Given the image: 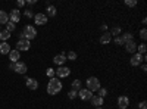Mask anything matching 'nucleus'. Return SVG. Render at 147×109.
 Segmentation results:
<instances>
[{
  "mask_svg": "<svg viewBox=\"0 0 147 109\" xmlns=\"http://www.w3.org/2000/svg\"><path fill=\"white\" fill-rule=\"evenodd\" d=\"M62 87H63L62 81H60L59 78H56V77H53V78L49 80V83H47V93L55 96L56 93H59L60 90H62Z\"/></svg>",
  "mask_w": 147,
  "mask_h": 109,
  "instance_id": "1",
  "label": "nucleus"
},
{
  "mask_svg": "<svg viewBox=\"0 0 147 109\" xmlns=\"http://www.w3.org/2000/svg\"><path fill=\"white\" fill-rule=\"evenodd\" d=\"M35 35H37V30L32 25H25L24 27V31L21 32V39H25V40L31 41L32 39H35Z\"/></svg>",
  "mask_w": 147,
  "mask_h": 109,
  "instance_id": "2",
  "label": "nucleus"
},
{
  "mask_svg": "<svg viewBox=\"0 0 147 109\" xmlns=\"http://www.w3.org/2000/svg\"><path fill=\"white\" fill-rule=\"evenodd\" d=\"M85 84H87V90H90L91 93L97 91L100 89V81L97 77H88L87 81H85Z\"/></svg>",
  "mask_w": 147,
  "mask_h": 109,
  "instance_id": "3",
  "label": "nucleus"
},
{
  "mask_svg": "<svg viewBox=\"0 0 147 109\" xmlns=\"http://www.w3.org/2000/svg\"><path fill=\"white\" fill-rule=\"evenodd\" d=\"M146 60V55H140V53H134L132 55V58L129 59V64L132 65V66H140L141 65V62H144Z\"/></svg>",
  "mask_w": 147,
  "mask_h": 109,
  "instance_id": "4",
  "label": "nucleus"
},
{
  "mask_svg": "<svg viewBox=\"0 0 147 109\" xmlns=\"http://www.w3.org/2000/svg\"><path fill=\"white\" fill-rule=\"evenodd\" d=\"M30 47H31V43L25 39H19L18 43H16V50L18 52H27Z\"/></svg>",
  "mask_w": 147,
  "mask_h": 109,
  "instance_id": "5",
  "label": "nucleus"
},
{
  "mask_svg": "<svg viewBox=\"0 0 147 109\" xmlns=\"http://www.w3.org/2000/svg\"><path fill=\"white\" fill-rule=\"evenodd\" d=\"M55 72H56L57 78H66V77H69V74H71V69H69L68 66H59Z\"/></svg>",
  "mask_w": 147,
  "mask_h": 109,
  "instance_id": "6",
  "label": "nucleus"
},
{
  "mask_svg": "<svg viewBox=\"0 0 147 109\" xmlns=\"http://www.w3.org/2000/svg\"><path fill=\"white\" fill-rule=\"evenodd\" d=\"M78 97H80L81 100H90V99L93 97V93H91L90 90H87V89H81V90L78 91Z\"/></svg>",
  "mask_w": 147,
  "mask_h": 109,
  "instance_id": "7",
  "label": "nucleus"
},
{
  "mask_svg": "<svg viewBox=\"0 0 147 109\" xmlns=\"http://www.w3.org/2000/svg\"><path fill=\"white\" fill-rule=\"evenodd\" d=\"M34 22L37 24V25H44V24H47V16H46V14H37V15H34Z\"/></svg>",
  "mask_w": 147,
  "mask_h": 109,
  "instance_id": "8",
  "label": "nucleus"
},
{
  "mask_svg": "<svg viewBox=\"0 0 147 109\" xmlns=\"http://www.w3.org/2000/svg\"><path fill=\"white\" fill-rule=\"evenodd\" d=\"M118 106H119V109H127L129 106V99L127 96H119L118 97Z\"/></svg>",
  "mask_w": 147,
  "mask_h": 109,
  "instance_id": "9",
  "label": "nucleus"
},
{
  "mask_svg": "<svg viewBox=\"0 0 147 109\" xmlns=\"http://www.w3.org/2000/svg\"><path fill=\"white\" fill-rule=\"evenodd\" d=\"M66 55L65 53H59V55H56L55 58H53V62L56 64V65H59V66H63V64L66 62Z\"/></svg>",
  "mask_w": 147,
  "mask_h": 109,
  "instance_id": "10",
  "label": "nucleus"
},
{
  "mask_svg": "<svg viewBox=\"0 0 147 109\" xmlns=\"http://www.w3.org/2000/svg\"><path fill=\"white\" fill-rule=\"evenodd\" d=\"M9 19H10V22H13V24L19 22V21H21V12H19L18 9H13V10H10Z\"/></svg>",
  "mask_w": 147,
  "mask_h": 109,
  "instance_id": "11",
  "label": "nucleus"
},
{
  "mask_svg": "<svg viewBox=\"0 0 147 109\" xmlns=\"http://www.w3.org/2000/svg\"><path fill=\"white\" fill-rule=\"evenodd\" d=\"M124 46H125V50H127L128 53H136V52H137V43L134 41V40L127 41Z\"/></svg>",
  "mask_w": 147,
  "mask_h": 109,
  "instance_id": "12",
  "label": "nucleus"
},
{
  "mask_svg": "<svg viewBox=\"0 0 147 109\" xmlns=\"http://www.w3.org/2000/svg\"><path fill=\"white\" fill-rule=\"evenodd\" d=\"M27 65L25 64H24V62H16L15 64V72H16V74H25V72H27Z\"/></svg>",
  "mask_w": 147,
  "mask_h": 109,
  "instance_id": "13",
  "label": "nucleus"
},
{
  "mask_svg": "<svg viewBox=\"0 0 147 109\" xmlns=\"http://www.w3.org/2000/svg\"><path fill=\"white\" fill-rule=\"evenodd\" d=\"M9 59H10V62H12V64L19 62V59H21L19 52H18L16 49H15V50H10V52H9Z\"/></svg>",
  "mask_w": 147,
  "mask_h": 109,
  "instance_id": "14",
  "label": "nucleus"
},
{
  "mask_svg": "<svg viewBox=\"0 0 147 109\" xmlns=\"http://www.w3.org/2000/svg\"><path fill=\"white\" fill-rule=\"evenodd\" d=\"M27 87L30 90H37L38 89V81L35 78H27Z\"/></svg>",
  "mask_w": 147,
  "mask_h": 109,
  "instance_id": "15",
  "label": "nucleus"
},
{
  "mask_svg": "<svg viewBox=\"0 0 147 109\" xmlns=\"http://www.w3.org/2000/svg\"><path fill=\"white\" fill-rule=\"evenodd\" d=\"M10 52V46L7 41H3V43H0V53L2 55H9Z\"/></svg>",
  "mask_w": 147,
  "mask_h": 109,
  "instance_id": "16",
  "label": "nucleus"
},
{
  "mask_svg": "<svg viewBox=\"0 0 147 109\" xmlns=\"http://www.w3.org/2000/svg\"><path fill=\"white\" fill-rule=\"evenodd\" d=\"M90 100H91V105L96 106V108H99V106L103 105V97H100V96H93Z\"/></svg>",
  "mask_w": 147,
  "mask_h": 109,
  "instance_id": "17",
  "label": "nucleus"
},
{
  "mask_svg": "<svg viewBox=\"0 0 147 109\" xmlns=\"http://www.w3.org/2000/svg\"><path fill=\"white\" fill-rule=\"evenodd\" d=\"M110 41H112V35H110L107 31L103 32V35L100 37V43H102V44H109Z\"/></svg>",
  "mask_w": 147,
  "mask_h": 109,
  "instance_id": "18",
  "label": "nucleus"
},
{
  "mask_svg": "<svg viewBox=\"0 0 147 109\" xmlns=\"http://www.w3.org/2000/svg\"><path fill=\"white\" fill-rule=\"evenodd\" d=\"M47 14H46V16H50V18H53V16H56V14H57V10H56V6H47Z\"/></svg>",
  "mask_w": 147,
  "mask_h": 109,
  "instance_id": "19",
  "label": "nucleus"
},
{
  "mask_svg": "<svg viewBox=\"0 0 147 109\" xmlns=\"http://www.w3.org/2000/svg\"><path fill=\"white\" fill-rule=\"evenodd\" d=\"M9 22V15L5 10H0V24H7Z\"/></svg>",
  "mask_w": 147,
  "mask_h": 109,
  "instance_id": "20",
  "label": "nucleus"
},
{
  "mask_svg": "<svg viewBox=\"0 0 147 109\" xmlns=\"http://www.w3.org/2000/svg\"><path fill=\"white\" fill-rule=\"evenodd\" d=\"M9 37H10V32H9L7 30L0 31V40H2V41H6V40H9Z\"/></svg>",
  "mask_w": 147,
  "mask_h": 109,
  "instance_id": "21",
  "label": "nucleus"
},
{
  "mask_svg": "<svg viewBox=\"0 0 147 109\" xmlns=\"http://www.w3.org/2000/svg\"><path fill=\"white\" fill-rule=\"evenodd\" d=\"M81 81L80 80H74L72 81V90H75V91H80L81 90Z\"/></svg>",
  "mask_w": 147,
  "mask_h": 109,
  "instance_id": "22",
  "label": "nucleus"
},
{
  "mask_svg": "<svg viewBox=\"0 0 147 109\" xmlns=\"http://www.w3.org/2000/svg\"><path fill=\"white\" fill-rule=\"evenodd\" d=\"M122 37V40H124V43H127V41H131V40H134V35L131 34V32H125L124 35H121Z\"/></svg>",
  "mask_w": 147,
  "mask_h": 109,
  "instance_id": "23",
  "label": "nucleus"
},
{
  "mask_svg": "<svg viewBox=\"0 0 147 109\" xmlns=\"http://www.w3.org/2000/svg\"><path fill=\"white\" fill-rule=\"evenodd\" d=\"M109 34L112 35V37H113V35H115V37H118V35L121 34V28H119V27H113L112 30L109 31Z\"/></svg>",
  "mask_w": 147,
  "mask_h": 109,
  "instance_id": "24",
  "label": "nucleus"
},
{
  "mask_svg": "<svg viewBox=\"0 0 147 109\" xmlns=\"http://www.w3.org/2000/svg\"><path fill=\"white\" fill-rule=\"evenodd\" d=\"M137 53H140V55H146V50H147V46H146V43H143V44H140V46H137Z\"/></svg>",
  "mask_w": 147,
  "mask_h": 109,
  "instance_id": "25",
  "label": "nucleus"
},
{
  "mask_svg": "<svg viewBox=\"0 0 147 109\" xmlns=\"http://www.w3.org/2000/svg\"><path fill=\"white\" fill-rule=\"evenodd\" d=\"M15 28H16V25H15L13 22H7V24H6V30H7L9 32H12V31H15Z\"/></svg>",
  "mask_w": 147,
  "mask_h": 109,
  "instance_id": "26",
  "label": "nucleus"
},
{
  "mask_svg": "<svg viewBox=\"0 0 147 109\" xmlns=\"http://www.w3.org/2000/svg\"><path fill=\"white\" fill-rule=\"evenodd\" d=\"M137 5V0H125V6H128V7H134Z\"/></svg>",
  "mask_w": 147,
  "mask_h": 109,
  "instance_id": "27",
  "label": "nucleus"
},
{
  "mask_svg": "<svg viewBox=\"0 0 147 109\" xmlns=\"http://www.w3.org/2000/svg\"><path fill=\"white\" fill-rule=\"evenodd\" d=\"M66 59H69V60H77V53H75V52H68Z\"/></svg>",
  "mask_w": 147,
  "mask_h": 109,
  "instance_id": "28",
  "label": "nucleus"
},
{
  "mask_svg": "<svg viewBox=\"0 0 147 109\" xmlns=\"http://www.w3.org/2000/svg\"><path fill=\"white\" fill-rule=\"evenodd\" d=\"M46 74H47V77H50V78H53V77L56 75V72H55V69H53V68H49V69L46 71Z\"/></svg>",
  "mask_w": 147,
  "mask_h": 109,
  "instance_id": "29",
  "label": "nucleus"
},
{
  "mask_svg": "<svg viewBox=\"0 0 147 109\" xmlns=\"http://www.w3.org/2000/svg\"><path fill=\"white\" fill-rule=\"evenodd\" d=\"M68 97H69V99H75V97H78V91L71 90V91L68 93Z\"/></svg>",
  "mask_w": 147,
  "mask_h": 109,
  "instance_id": "30",
  "label": "nucleus"
},
{
  "mask_svg": "<svg viewBox=\"0 0 147 109\" xmlns=\"http://www.w3.org/2000/svg\"><path fill=\"white\" fill-rule=\"evenodd\" d=\"M97 91H99V94H97V96H100V97H103V99H105V96L107 94V90L106 89H102V87L97 90Z\"/></svg>",
  "mask_w": 147,
  "mask_h": 109,
  "instance_id": "31",
  "label": "nucleus"
},
{
  "mask_svg": "<svg viewBox=\"0 0 147 109\" xmlns=\"http://www.w3.org/2000/svg\"><path fill=\"white\" fill-rule=\"evenodd\" d=\"M115 43H116L118 46H124V44H125V43H124V40H122V37H121V35L115 37Z\"/></svg>",
  "mask_w": 147,
  "mask_h": 109,
  "instance_id": "32",
  "label": "nucleus"
},
{
  "mask_svg": "<svg viewBox=\"0 0 147 109\" xmlns=\"http://www.w3.org/2000/svg\"><path fill=\"white\" fill-rule=\"evenodd\" d=\"M140 39H141V40H146V39H147V30H146V28H143V30L140 31Z\"/></svg>",
  "mask_w": 147,
  "mask_h": 109,
  "instance_id": "33",
  "label": "nucleus"
},
{
  "mask_svg": "<svg viewBox=\"0 0 147 109\" xmlns=\"http://www.w3.org/2000/svg\"><path fill=\"white\" fill-rule=\"evenodd\" d=\"M138 109H147V103H146V100H143V102L138 103Z\"/></svg>",
  "mask_w": 147,
  "mask_h": 109,
  "instance_id": "34",
  "label": "nucleus"
},
{
  "mask_svg": "<svg viewBox=\"0 0 147 109\" xmlns=\"http://www.w3.org/2000/svg\"><path fill=\"white\" fill-rule=\"evenodd\" d=\"M25 16L27 18H32V12L31 10H25Z\"/></svg>",
  "mask_w": 147,
  "mask_h": 109,
  "instance_id": "35",
  "label": "nucleus"
},
{
  "mask_svg": "<svg viewBox=\"0 0 147 109\" xmlns=\"http://www.w3.org/2000/svg\"><path fill=\"white\" fill-rule=\"evenodd\" d=\"M16 5H18V7H22L24 5H25V2H24V0H18V3H16Z\"/></svg>",
  "mask_w": 147,
  "mask_h": 109,
  "instance_id": "36",
  "label": "nucleus"
},
{
  "mask_svg": "<svg viewBox=\"0 0 147 109\" xmlns=\"http://www.w3.org/2000/svg\"><path fill=\"white\" fill-rule=\"evenodd\" d=\"M27 5H30V6H31V5H35V0H28Z\"/></svg>",
  "mask_w": 147,
  "mask_h": 109,
  "instance_id": "37",
  "label": "nucleus"
},
{
  "mask_svg": "<svg viewBox=\"0 0 147 109\" xmlns=\"http://www.w3.org/2000/svg\"><path fill=\"white\" fill-rule=\"evenodd\" d=\"M9 69L13 71V69H15V64H12V62H10V64H9Z\"/></svg>",
  "mask_w": 147,
  "mask_h": 109,
  "instance_id": "38",
  "label": "nucleus"
},
{
  "mask_svg": "<svg viewBox=\"0 0 147 109\" xmlns=\"http://www.w3.org/2000/svg\"><path fill=\"white\" fill-rule=\"evenodd\" d=\"M100 30H102L103 32H106V30H107V27H106V25H102V27H100Z\"/></svg>",
  "mask_w": 147,
  "mask_h": 109,
  "instance_id": "39",
  "label": "nucleus"
},
{
  "mask_svg": "<svg viewBox=\"0 0 147 109\" xmlns=\"http://www.w3.org/2000/svg\"><path fill=\"white\" fill-rule=\"evenodd\" d=\"M141 71H147V66L146 65H141Z\"/></svg>",
  "mask_w": 147,
  "mask_h": 109,
  "instance_id": "40",
  "label": "nucleus"
},
{
  "mask_svg": "<svg viewBox=\"0 0 147 109\" xmlns=\"http://www.w3.org/2000/svg\"><path fill=\"white\" fill-rule=\"evenodd\" d=\"M96 109H103V108H102V106H99V108H96Z\"/></svg>",
  "mask_w": 147,
  "mask_h": 109,
  "instance_id": "41",
  "label": "nucleus"
},
{
  "mask_svg": "<svg viewBox=\"0 0 147 109\" xmlns=\"http://www.w3.org/2000/svg\"><path fill=\"white\" fill-rule=\"evenodd\" d=\"M0 31H2V30H0Z\"/></svg>",
  "mask_w": 147,
  "mask_h": 109,
  "instance_id": "42",
  "label": "nucleus"
}]
</instances>
